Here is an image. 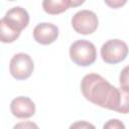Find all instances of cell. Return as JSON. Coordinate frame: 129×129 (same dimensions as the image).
I'll return each mask as SVG.
<instances>
[{
    "instance_id": "obj_1",
    "label": "cell",
    "mask_w": 129,
    "mask_h": 129,
    "mask_svg": "<svg viewBox=\"0 0 129 129\" xmlns=\"http://www.w3.org/2000/svg\"><path fill=\"white\" fill-rule=\"evenodd\" d=\"M81 91L91 103L102 108L128 113V89H118L98 74H88L81 82Z\"/></svg>"
},
{
    "instance_id": "obj_2",
    "label": "cell",
    "mask_w": 129,
    "mask_h": 129,
    "mask_svg": "<svg viewBox=\"0 0 129 129\" xmlns=\"http://www.w3.org/2000/svg\"><path fill=\"white\" fill-rule=\"evenodd\" d=\"M70 57L80 67L91 66L97 58L96 46L94 43L86 39L77 40L70 46Z\"/></svg>"
},
{
    "instance_id": "obj_3",
    "label": "cell",
    "mask_w": 129,
    "mask_h": 129,
    "mask_svg": "<svg viewBox=\"0 0 129 129\" xmlns=\"http://www.w3.org/2000/svg\"><path fill=\"white\" fill-rule=\"evenodd\" d=\"M128 54L127 44L120 39H110L101 47L102 59L110 64L123 61Z\"/></svg>"
},
{
    "instance_id": "obj_4",
    "label": "cell",
    "mask_w": 129,
    "mask_h": 129,
    "mask_svg": "<svg viewBox=\"0 0 129 129\" xmlns=\"http://www.w3.org/2000/svg\"><path fill=\"white\" fill-rule=\"evenodd\" d=\"M34 70V63L29 54L24 52L16 53L12 56L9 64L11 76L16 80L28 79Z\"/></svg>"
},
{
    "instance_id": "obj_5",
    "label": "cell",
    "mask_w": 129,
    "mask_h": 129,
    "mask_svg": "<svg viewBox=\"0 0 129 129\" xmlns=\"http://www.w3.org/2000/svg\"><path fill=\"white\" fill-rule=\"evenodd\" d=\"M99 20L95 12L91 10H81L72 18V25L76 32L80 34H91L96 31Z\"/></svg>"
},
{
    "instance_id": "obj_6",
    "label": "cell",
    "mask_w": 129,
    "mask_h": 129,
    "mask_svg": "<svg viewBox=\"0 0 129 129\" xmlns=\"http://www.w3.org/2000/svg\"><path fill=\"white\" fill-rule=\"evenodd\" d=\"M10 111L13 116L19 119L30 118L35 114V104L28 97L19 96L10 103Z\"/></svg>"
},
{
    "instance_id": "obj_7",
    "label": "cell",
    "mask_w": 129,
    "mask_h": 129,
    "mask_svg": "<svg viewBox=\"0 0 129 129\" xmlns=\"http://www.w3.org/2000/svg\"><path fill=\"white\" fill-rule=\"evenodd\" d=\"M58 36V28L52 23H39L33 29V38L36 42L47 45L56 40Z\"/></svg>"
},
{
    "instance_id": "obj_8",
    "label": "cell",
    "mask_w": 129,
    "mask_h": 129,
    "mask_svg": "<svg viewBox=\"0 0 129 129\" xmlns=\"http://www.w3.org/2000/svg\"><path fill=\"white\" fill-rule=\"evenodd\" d=\"M4 19L13 29L21 32V30L28 25L29 15L24 8L17 6L8 10L4 16Z\"/></svg>"
},
{
    "instance_id": "obj_9",
    "label": "cell",
    "mask_w": 129,
    "mask_h": 129,
    "mask_svg": "<svg viewBox=\"0 0 129 129\" xmlns=\"http://www.w3.org/2000/svg\"><path fill=\"white\" fill-rule=\"evenodd\" d=\"M70 7L69 0H43L42 8L50 15H56L64 12Z\"/></svg>"
},
{
    "instance_id": "obj_10",
    "label": "cell",
    "mask_w": 129,
    "mask_h": 129,
    "mask_svg": "<svg viewBox=\"0 0 129 129\" xmlns=\"http://www.w3.org/2000/svg\"><path fill=\"white\" fill-rule=\"evenodd\" d=\"M20 35V31L13 29L4 18L0 19V41L4 43H11L15 41Z\"/></svg>"
},
{
    "instance_id": "obj_11",
    "label": "cell",
    "mask_w": 129,
    "mask_h": 129,
    "mask_svg": "<svg viewBox=\"0 0 129 129\" xmlns=\"http://www.w3.org/2000/svg\"><path fill=\"white\" fill-rule=\"evenodd\" d=\"M104 1L109 7L114 8V9L120 8L127 3V0H104Z\"/></svg>"
},
{
    "instance_id": "obj_12",
    "label": "cell",
    "mask_w": 129,
    "mask_h": 129,
    "mask_svg": "<svg viewBox=\"0 0 129 129\" xmlns=\"http://www.w3.org/2000/svg\"><path fill=\"white\" fill-rule=\"evenodd\" d=\"M104 128H125V126L117 119H112L109 120L108 123L104 125Z\"/></svg>"
},
{
    "instance_id": "obj_13",
    "label": "cell",
    "mask_w": 129,
    "mask_h": 129,
    "mask_svg": "<svg viewBox=\"0 0 129 129\" xmlns=\"http://www.w3.org/2000/svg\"><path fill=\"white\" fill-rule=\"evenodd\" d=\"M120 85L123 89H128V84H127V68H125L120 75Z\"/></svg>"
},
{
    "instance_id": "obj_14",
    "label": "cell",
    "mask_w": 129,
    "mask_h": 129,
    "mask_svg": "<svg viewBox=\"0 0 129 129\" xmlns=\"http://www.w3.org/2000/svg\"><path fill=\"white\" fill-rule=\"evenodd\" d=\"M76 127H92V128H94V126L93 125H91V124H89V123H86V122H79V123H76V124H73L72 126H71V128H76Z\"/></svg>"
},
{
    "instance_id": "obj_15",
    "label": "cell",
    "mask_w": 129,
    "mask_h": 129,
    "mask_svg": "<svg viewBox=\"0 0 129 129\" xmlns=\"http://www.w3.org/2000/svg\"><path fill=\"white\" fill-rule=\"evenodd\" d=\"M70 2V7H78L80 5H82L85 0H69Z\"/></svg>"
},
{
    "instance_id": "obj_16",
    "label": "cell",
    "mask_w": 129,
    "mask_h": 129,
    "mask_svg": "<svg viewBox=\"0 0 129 129\" xmlns=\"http://www.w3.org/2000/svg\"><path fill=\"white\" fill-rule=\"evenodd\" d=\"M8 1H14V0H8Z\"/></svg>"
}]
</instances>
